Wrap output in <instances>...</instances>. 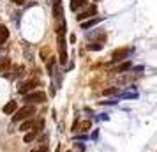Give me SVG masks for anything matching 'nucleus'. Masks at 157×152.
Masks as SVG:
<instances>
[{"mask_svg":"<svg viewBox=\"0 0 157 152\" xmlns=\"http://www.w3.org/2000/svg\"><path fill=\"white\" fill-rule=\"evenodd\" d=\"M34 113H36V108H34V106H29V104H25L23 108H18L14 111V115H13V122L27 120V119H30Z\"/></svg>","mask_w":157,"mask_h":152,"instance_id":"nucleus-1","label":"nucleus"},{"mask_svg":"<svg viewBox=\"0 0 157 152\" xmlns=\"http://www.w3.org/2000/svg\"><path fill=\"white\" fill-rule=\"evenodd\" d=\"M134 53V48L132 46H127V48H118V50H115L111 53V64H117V62H122V60H125L129 58L131 55Z\"/></svg>","mask_w":157,"mask_h":152,"instance_id":"nucleus-2","label":"nucleus"},{"mask_svg":"<svg viewBox=\"0 0 157 152\" xmlns=\"http://www.w3.org/2000/svg\"><path fill=\"white\" fill-rule=\"evenodd\" d=\"M25 101L27 104H41V103L46 101V94H44L43 90H32L29 94H25Z\"/></svg>","mask_w":157,"mask_h":152,"instance_id":"nucleus-3","label":"nucleus"},{"mask_svg":"<svg viewBox=\"0 0 157 152\" xmlns=\"http://www.w3.org/2000/svg\"><path fill=\"white\" fill-rule=\"evenodd\" d=\"M39 85V80H36V78H30V80H27V81H21L20 83V87H18V92L20 94H29V92H32L34 88Z\"/></svg>","mask_w":157,"mask_h":152,"instance_id":"nucleus-4","label":"nucleus"},{"mask_svg":"<svg viewBox=\"0 0 157 152\" xmlns=\"http://www.w3.org/2000/svg\"><path fill=\"white\" fill-rule=\"evenodd\" d=\"M95 13H97V7H95V6H90V7L86 9V11L79 13L76 18H78V21H85V20H90V16H94Z\"/></svg>","mask_w":157,"mask_h":152,"instance_id":"nucleus-5","label":"nucleus"},{"mask_svg":"<svg viewBox=\"0 0 157 152\" xmlns=\"http://www.w3.org/2000/svg\"><path fill=\"white\" fill-rule=\"evenodd\" d=\"M9 69H11V60L7 57L0 58V74H7Z\"/></svg>","mask_w":157,"mask_h":152,"instance_id":"nucleus-6","label":"nucleus"},{"mask_svg":"<svg viewBox=\"0 0 157 152\" xmlns=\"http://www.w3.org/2000/svg\"><path fill=\"white\" fill-rule=\"evenodd\" d=\"M16 110H18V103L16 101H9V103H6V106H4V113L6 115H11V113H14Z\"/></svg>","mask_w":157,"mask_h":152,"instance_id":"nucleus-7","label":"nucleus"},{"mask_svg":"<svg viewBox=\"0 0 157 152\" xmlns=\"http://www.w3.org/2000/svg\"><path fill=\"white\" fill-rule=\"evenodd\" d=\"M102 21V18H92V20H88V21H81V29L83 30H88L92 29L94 25H97V23Z\"/></svg>","mask_w":157,"mask_h":152,"instance_id":"nucleus-8","label":"nucleus"},{"mask_svg":"<svg viewBox=\"0 0 157 152\" xmlns=\"http://www.w3.org/2000/svg\"><path fill=\"white\" fill-rule=\"evenodd\" d=\"M88 0H71V9L72 11H79L81 7H86Z\"/></svg>","mask_w":157,"mask_h":152,"instance_id":"nucleus-9","label":"nucleus"},{"mask_svg":"<svg viewBox=\"0 0 157 152\" xmlns=\"http://www.w3.org/2000/svg\"><path fill=\"white\" fill-rule=\"evenodd\" d=\"M34 124H36V122H34V119L30 117V119H27V120L21 124L20 131H23V133H27V131H32V129H34Z\"/></svg>","mask_w":157,"mask_h":152,"instance_id":"nucleus-10","label":"nucleus"},{"mask_svg":"<svg viewBox=\"0 0 157 152\" xmlns=\"http://www.w3.org/2000/svg\"><path fill=\"white\" fill-rule=\"evenodd\" d=\"M36 136H37V131H27V133H25V136H23V142H25V143H30V142H34V140H36Z\"/></svg>","mask_w":157,"mask_h":152,"instance_id":"nucleus-11","label":"nucleus"},{"mask_svg":"<svg viewBox=\"0 0 157 152\" xmlns=\"http://www.w3.org/2000/svg\"><path fill=\"white\" fill-rule=\"evenodd\" d=\"M7 39H9V30L4 25H0V44H4Z\"/></svg>","mask_w":157,"mask_h":152,"instance_id":"nucleus-12","label":"nucleus"},{"mask_svg":"<svg viewBox=\"0 0 157 152\" xmlns=\"http://www.w3.org/2000/svg\"><path fill=\"white\" fill-rule=\"evenodd\" d=\"M23 72H25L23 65H14L13 67V78H20V76H23Z\"/></svg>","mask_w":157,"mask_h":152,"instance_id":"nucleus-13","label":"nucleus"},{"mask_svg":"<svg viewBox=\"0 0 157 152\" xmlns=\"http://www.w3.org/2000/svg\"><path fill=\"white\" fill-rule=\"evenodd\" d=\"M131 67H132V64H131V62H124V64H120L117 69H115V72H125V71H129Z\"/></svg>","mask_w":157,"mask_h":152,"instance_id":"nucleus-14","label":"nucleus"},{"mask_svg":"<svg viewBox=\"0 0 157 152\" xmlns=\"http://www.w3.org/2000/svg\"><path fill=\"white\" fill-rule=\"evenodd\" d=\"M101 48H102V44H101L99 41H95V43L88 44V50H90V51H99Z\"/></svg>","mask_w":157,"mask_h":152,"instance_id":"nucleus-15","label":"nucleus"},{"mask_svg":"<svg viewBox=\"0 0 157 152\" xmlns=\"http://www.w3.org/2000/svg\"><path fill=\"white\" fill-rule=\"evenodd\" d=\"M117 92H118L117 87H109V88H106V90H102V95H111V94H117Z\"/></svg>","mask_w":157,"mask_h":152,"instance_id":"nucleus-16","label":"nucleus"},{"mask_svg":"<svg viewBox=\"0 0 157 152\" xmlns=\"http://www.w3.org/2000/svg\"><path fill=\"white\" fill-rule=\"evenodd\" d=\"M55 60H57V58H53V57L48 60V65H46V67H48V72H50V74H53V65H55Z\"/></svg>","mask_w":157,"mask_h":152,"instance_id":"nucleus-17","label":"nucleus"},{"mask_svg":"<svg viewBox=\"0 0 157 152\" xmlns=\"http://www.w3.org/2000/svg\"><path fill=\"white\" fill-rule=\"evenodd\" d=\"M90 129V120H86V122L81 124V131H88Z\"/></svg>","mask_w":157,"mask_h":152,"instance_id":"nucleus-18","label":"nucleus"},{"mask_svg":"<svg viewBox=\"0 0 157 152\" xmlns=\"http://www.w3.org/2000/svg\"><path fill=\"white\" fill-rule=\"evenodd\" d=\"M13 2H14V4H18V6H21V4L25 2V0H13Z\"/></svg>","mask_w":157,"mask_h":152,"instance_id":"nucleus-19","label":"nucleus"},{"mask_svg":"<svg viewBox=\"0 0 157 152\" xmlns=\"http://www.w3.org/2000/svg\"><path fill=\"white\" fill-rule=\"evenodd\" d=\"M34 152H43V150H34Z\"/></svg>","mask_w":157,"mask_h":152,"instance_id":"nucleus-20","label":"nucleus"},{"mask_svg":"<svg viewBox=\"0 0 157 152\" xmlns=\"http://www.w3.org/2000/svg\"><path fill=\"white\" fill-rule=\"evenodd\" d=\"M67 152H71V150H67Z\"/></svg>","mask_w":157,"mask_h":152,"instance_id":"nucleus-21","label":"nucleus"}]
</instances>
